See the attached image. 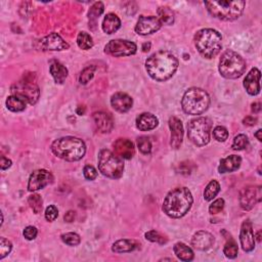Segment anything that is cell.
<instances>
[{
    "label": "cell",
    "mask_w": 262,
    "mask_h": 262,
    "mask_svg": "<svg viewBox=\"0 0 262 262\" xmlns=\"http://www.w3.org/2000/svg\"><path fill=\"white\" fill-rule=\"evenodd\" d=\"M178 68V60L169 51L160 50L153 54L145 61V70L156 81L170 79Z\"/></svg>",
    "instance_id": "obj_1"
},
{
    "label": "cell",
    "mask_w": 262,
    "mask_h": 262,
    "mask_svg": "<svg viewBox=\"0 0 262 262\" xmlns=\"http://www.w3.org/2000/svg\"><path fill=\"white\" fill-rule=\"evenodd\" d=\"M193 202V195L187 187H176L166 196L162 209L169 217L181 218L190 211Z\"/></svg>",
    "instance_id": "obj_2"
},
{
    "label": "cell",
    "mask_w": 262,
    "mask_h": 262,
    "mask_svg": "<svg viewBox=\"0 0 262 262\" xmlns=\"http://www.w3.org/2000/svg\"><path fill=\"white\" fill-rule=\"evenodd\" d=\"M51 151L58 158L68 162L81 160L86 153V145L82 140L74 136H66L51 143Z\"/></svg>",
    "instance_id": "obj_3"
},
{
    "label": "cell",
    "mask_w": 262,
    "mask_h": 262,
    "mask_svg": "<svg viewBox=\"0 0 262 262\" xmlns=\"http://www.w3.org/2000/svg\"><path fill=\"white\" fill-rule=\"evenodd\" d=\"M195 46L205 59L215 58L222 48V37L214 29H202L195 35Z\"/></svg>",
    "instance_id": "obj_4"
},
{
    "label": "cell",
    "mask_w": 262,
    "mask_h": 262,
    "mask_svg": "<svg viewBox=\"0 0 262 262\" xmlns=\"http://www.w3.org/2000/svg\"><path fill=\"white\" fill-rule=\"evenodd\" d=\"M205 5L212 17L225 22H232L242 16L246 2L242 0H237V1L213 0V1H205Z\"/></svg>",
    "instance_id": "obj_5"
},
{
    "label": "cell",
    "mask_w": 262,
    "mask_h": 262,
    "mask_svg": "<svg viewBox=\"0 0 262 262\" xmlns=\"http://www.w3.org/2000/svg\"><path fill=\"white\" fill-rule=\"evenodd\" d=\"M210 106V97L202 88L193 87L185 91L181 101V107L187 115H202Z\"/></svg>",
    "instance_id": "obj_6"
},
{
    "label": "cell",
    "mask_w": 262,
    "mask_h": 262,
    "mask_svg": "<svg viewBox=\"0 0 262 262\" xmlns=\"http://www.w3.org/2000/svg\"><path fill=\"white\" fill-rule=\"evenodd\" d=\"M246 61L234 50H225L219 60V73L226 79H237L246 71Z\"/></svg>",
    "instance_id": "obj_7"
},
{
    "label": "cell",
    "mask_w": 262,
    "mask_h": 262,
    "mask_svg": "<svg viewBox=\"0 0 262 262\" xmlns=\"http://www.w3.org/2000/svg\"><path fill=\"white\" fill-rule=\"evenodd\" d=\"M212 121L207 117H198L187 124V136L194 144L204 146L210 141Z\"/></svg>",
    "instance_id": "obj_8"
},
{
    "label": "cell",
    "mask_w": 262,
    "mask_h": 262,
    "mask_svg": "<svg viewBox=\"0 0 262 262\" xmlns=\"http://www.w3.org/2000/svg\"><path fill=\"white\" fill-rule=\"evenodd\" d=\"M100 172L113 180H118L124 171V163L120 157L110 150H101L99 154Z\"/></svg>",
    "instance_id": "obj_9"
},
{
    "label": "cell",
    "mask_w": 262,
    "mask_h": 262,
    "mask_svg": "<svg viewBox=\"0 0 262 262\" xmlns=\"http://www.w3.org/2000/svg\"><path fill=\"white\" fill-rule=\"evenodd\" d=\"M10 92L14 96L24 99L30 104H35L40 97L38 85L32 79L28 78L14 83L12 87H10Z\"/></svg>",
    "instance_id": "obj_10"
},
{
    "label": "cell",
    "mask_w": 262,
    "mask_h": 262,
    "mask_svg": "<svg viewBox=\"0 0 262 262\" xmlns=\"http://www.w3.org/2000/svg\"><path fill=\"white\" fill-rule=\"evenodd\" d=\"M136 50H138V46H136L134 42L123 39L111 40L110 42L104 46V52H106L107 55L115 58L132 56L135 54Z\"/></svg>",
    "instance_id": "obj_11"
},
{
    "label": "cell",
    "mask_w": 262,
    "mask_h": 262,
    "mask_svg": "<svg viewBox=\"0 0 262 262\" xmlns=\"http://www.w3.org/2000/svg\"><path fill=\"white\" fill-rule=\"evenodd\" d=\"M162 25L163 24L158 17L141 16L140 17L138 23H136L135 32L141 36L151 35L159 31Z\"/></svg>",
    "instance_id": "obj_12"
},
{
    "label": "cell",
    "mask_w": 262,
    "mask_h": 262,
    "mask_svg": "<svg viewBox=\"0 0 262 262\" xmlns=\"http://www.w3.org/2000/svg\"><path fill=\"white\" fill-rule=\"evenodd\" d=\"M261 201V188L260 186H247L241 191L240 205L243 210L249 211L253 209L257 202Z\"/></svg>",
    "instance_id": "obj_13"
},
{
    "label": "cell",
    "mask_w": 262,
    "mask_h": 262,
    "mask_svg": "<svg viewBox=\"0 0 262 262\" xmlns=\"http://www.w3.org/2000/svg\"><path fill=\"white\" fill-rule=\"evenodd\" d=\"M54 181V176L52 174L45 170V169H39L34 171L30 175L29 182H28V190L29 192H36L39 190H42L46 185L50 184Z\"/></svg>",
    "instance_id": "obj_14"
},
{
    "label": "cell",
    "mask_w": 262,
    "mask_h": 262,
    "mask_svg": "<svg viewBox=\"0 0 262 262\" xmlns=\"http://www.w3.org/2000/svg\"><path fill=\"white\" fill-rule=\"evenodd\" d=\"M240 242L245 252H251L255 248V236L252 223L250 220H245L242 223L240 233Z\"/></svg>",
    "instance_id": "obj_15"
},
{
    "label": "cell",
    "mask_w": 262,
    "mask_h": 262,
    "mask_svg": "<svg viewBox=\"0 0 262 262\" xmlns=\"http://www.w3.org/2000/svg\"><path fill=\"white\" fill-rule=\"evenodd\" d=\"M39 47L41 50H67L70 45L59 34L51 33L39 41Z\"/></svg>",
    "instance_id": "obj_16"
},
{
    "label": "cell",
    "mask_w": 262,
    "mask_h": 262,
    "mask_svg": "<svg viewBox=\"0 0 262 262\" xmlns=\"http://www.w3.org/2000/svg\"><path fill=\"white\" fill-rule=\"evenodd\" d=\"M169 128L171 131V139H170L171 148L174 150H178L181 148L183 140L182 122L177 117H170Z\"/></svg>",
    "instance_id": "obj_17"
},
{
    "label": "cell",
    "mask_w": 262,
    "mask_h": 262,
    "mask_svg": "<svg viewBox=\"0 0 262 262\" xmlns=\"http://www.w3.org/2000/svg\"><path fill=\"white\" fill-rule=\"evenodd\" d=\"M111 104L115 111L119 113L128 112L133 104V101L130 96L125 92H116L111 99Z\"/></svg>",
    "instance_id": "obj_18"
},
{
    "label": "cell",
    "mask_w": 262,
    "mask_h": 262,
    "mask_svg": "<svg viewBox=\"0 0 262 262\" xmlns=\"http://www.w3.org/2000/svg\"><path fill=\"white\" fill-rule=\"evenodd\" d=\"M215 242L212 234L206 232V230H200L194 235L192 239V246L200 251H206L210 249Z\"/></svg>",
    "instance_id": "obj_19"
},
{
    "label": "cell",
    "mask_w": 262,
    "mask_h": 262,
    "mask_svg": "<svg viewBox=\"0 0 262 262\" xmlns=\"http://www.w3.org/2000/svg\"><path fill=\"white\" fill-rule=\"evenodd\" d=\"M260 76V71L257 68H253L247 74L244 80V87L250 96H257V94H259Z\"/></svg>",
    "instance_id": "obj_20"
},
{
    "label": "cell",
    "mask_w": 262,
    "mask_h": 262,
    "mask_svg": "<svg viewBox=\"0 0 262 262\" xmlns=\"http://www.w3.org/2000/svg\"><path fill=\"white\" fill-rule=\"evenodd\" d=\"M114 150L121 159L129 160L134 156V144L127 139H119L115 141Z\"/></svg>",
    "instance_id": "obj_21"
},
{
    "label": "cell",
    "mask_w": 262,
    "mask_h": 262,
    "mask_svg": "<svg viewBox=\"0 0 262 262\" xmlns=\"http://www.w3.org/2000/svg\"><path fill=\"white\" fill-rule=\"evenodd\" d=\"M93 122L97 129L101 133H109L114 127L113 117L104 112H98L93 114Z\"/></svg>",
    "instance_id": "obj_22"
},
{
    "label": "cell",
    "mask_w": 262,
    "mask_h": 262,
    "mask_svg": "<svg viewBox=\"0 0 262 262\" xmlns=\"http://www.w3.org/2000/svg\"><path fill=\"white\" fill-rule=\"evenodd\" d=\"M159 124V120L151 113H142L136 118V127L141 131H150L155 129Z\"/></svg>",
    "instance_id": "obj_23"
},
{
    "label": "cell",
    "mask_w": 262,
    "mask_h": 262,
    "mask_svg": "<svg viewBox=\"0 0 262 262\" xmlns=\"http://www.w3.org/2000/svg\"><path fill=\"white\" fill-rule=\"evenodd\" d=\"M242 164V158L237 155L228 156L227 158L222 159L220 161L218 171L219 173H226V172H234L240 168Z\"/></svg>",
    "instance_id": "obj_24"
},
{
    "label": "cell",
    "mask_w": 262,
    "mask_h": 262,
    "mask_svg": "<svg viewBox=\"0 0 262 262\" xmlns=\"http://www.w3.org/2000/svg\"><path fill=\"white\" fill-rule=\"evenodd\" d=\"M141 244L135 240H119L117 242H115L112 246L113 252L115 253H128L132 252V251L139 249Z\"/></svg>",
    "instance_id": "obj_25"
},
{
    "label": "cell",
    "mask_w": 262,
    "mask_h": 262,
    "mask_svg": "<svg viewBox=\"0 0 262 262\" xmlns=\"http://www.w3.org/2000/svg\"><path fill=\"white\" fill-rule=\"evenodd\" d=\"M121 27V20L119 17L115 14H108L102 20V30L109 35L118 31Z\"/></svg>",
    "instance_id": "obj_26"
},
{
    "label": "cell",
    "mask_w": 262,
    "mask_h": 262,
    "mask_svg": "<svg viewBox=\"0 0 262 262\" xmlns=\"http://www.w3.org/2000/svg\"><path fill=\"white\" fill-rule=\"evenodd\" d=\"M49 71L57 84H62L68 77V69L60 61H52Z\"/></svg>",
    "instance_id": "obj_27"
},
{
    "label": "cell",
    "mask_w": 262,
    "mask_h": 262,
    "mask_svg": "<svg viewBox=\"0 0 262 262\" xmlns=\"http://www.w3.org/2000/svg\"><path fill=\"white\" fill-rule=\"evenodd\" d=\"M173 251L176 257L181 261H192L195 257L194 251L181 242H178L174 245Z\"/></svg>",
    "instance_id": "obj_28"
},
{
    "label": "cell",
    "mask_w": 262,
    "mask_h": 262,
    "mask_svg": "<svg viewBox=\"0 0 262 262\" xmlns=\"http://www.w3.org/2000/svg\"><path fill=\"white\" fill-rule=\"evenodd\" d=\"M222 235L225 236L226 239V243L223 248V254L229 258V259H234L238 256V244L236 243V241L232 237V235H229L226 230H223Z\"/></svg>",
    "instance_id": "obj_29"
},
{
    "label": "cell",
    "mask_w": 262,
    "mask_h": 262,
    "mask_svg": "<svg viewBox=\"0 0 262 262\" xmlns=\"http://www.w3.org/2000/svg\"><path fill=\"white\" fill-rule=\"evenodd\" d=\"M27 101L20 98L18 96H14V94H12V96L8 97L7 100H6V107L9 111L12 112H15V113H18V112H22L26 109V106H27Z\"/></svg>",
    "instance_id": "obj_30"
},
{
    "label": "cell",
    "mask_w": 262,
    "mask_h": 262,
    "mask_svg": "<svg viewBox=\"0 0 262 262\" xmlns=\"http://www.w3.org/2000/svg\"><path fill=\"white\" fill-rule=\"evenodd\" d=\"M158 18L165 25H172L174 23V13L173 10L167 6H162L158 8Z\"/></svg>",
    "instance_id": "obj_31"
},
{
    "label": "cell",
    "mask_w": 262,
    "mask_h": 262,
    "mask_svg": "<svg viewBox=\"0 0 262 262\" xmlns=\"http://www.w3.org/2000/svg\"><path fill=\"white\" fill-rule=\"evenodd\" d=\"M103 9H104V6H103L102 2L98 1V2L93 3V5L90 7L89 12H88V19H89L90 25H91V23H93L94 25H97V20L103 13Z\"/></svg>",
    "instance_id": "obj_32"
},
{
    "label": "cell",
    "mask_w": 262,
    "mask_h": 262,
    "mask_svg": "<svg viewBox=\"0 0 262 262\" xmlns=\"http://www.w3.org/2000/svg\"><path fill=\"white\" fill-rule=\"evenodd\" d=\"M220 191V184L216 181H211L209 182L204 191V199L205 201H212L217 196Z\"/></svg>",
    "instance_id": "obj_33"
},
{
    "label": "cell",
    "mask_w": 262,
    "mask_h": 262,
    "mask_svg": "<svg viewBox=\"0 0 262 262\" xmlns=\"http://www.w3.org/2000/svg\"><path fill=\"white\" fill-rule=\"evenodd\" d=\"M77 44L83 50H88L93 46L92 37L86 32H80L77 36Z\"/></svg>",
    "instance_id": "obj_34"
},
{
    "label": "cell",
    "mask_w": 262,
    "mask_h": 262,
    "mask_svg": "<svg viewBox=\"0 0 262 262\" xmlns=\"http://www.w3.org/2000/svg\"><path fill=\"white\" fill-rule=\"evenodd\" d=\"M28 203H29L30 207L32 208V210L34 211V213L39 214V213H41V211H42L43 201H42V198H41L38 194H33V195L29 196Z\"/></svg>",
    "instance_id": "obj_35"
},
{
    "label": "cell",
    "mask_w": 262,
    "mask_h": 262,
    "mask_svg": "<svg viewBox=\"0 0 262 262\" xmlns=\"http://www.w3.org/2000/svg\"><path fill=\"white\" fill-rule=\"evenodd\" d=\"M144 237L146 240L150 241V242L158 243L160 245H164L168 242V239H167L165 236H163L161 233L157 232V230H150V232L145 233Z\"/></svg>",
    "instance_id": "obj_36"
},
{
    "label": "cell",
    "mask_w": 262,
    "mask_h": 262,
    "mask_svg": "<svg viewBox=\"0 0 262 262\" xmlns=\"http://www.w3.org/2000/svg\"><path fill=\"white\" fill-rule=\"evenodd\" d=\"M248 145H249V140L247 136L245 134H239L235 138L232 148L235 151H242L245 150Z\"/></svg>",
    "instance_id": "obj_37"
},
{
    "label": "cell",
    "mask_w": 262,
    "mask_h": 262,
    "mask_svg": "<svg viewBox=\"0 0 262 262\" xmlns=\"http://www.w3.org/2000/svg\"><path fill=\"white\" fill-rule=\"evenodd\" d=\"M94 71H96V66H88L83 70L79 76L80 84H83V85L87 84V83L93 78Z\"/></svg>",
    "instance_id": "obj_38"
},
{
    "label": "cell",
    "mask_w": 262,
    "mask_h": 262,
    "mask_svg": "<svg viewBox=\"0 0 262 262\" xmlns=\"http://www.w3.org/2000/svg\"><path fill=\"white\" fill-rule=\"evenodd\" d=\"M61 241L69 246H78L81 242L80 236L76 233H67L61 235Z\"/></svg>",
    "instance_id": "obj_39"
},
{
    "label": "cell",
    "mask_w": 262,
    "mask_h": 262,
    "mask_svg": "<svg viewBox=\"0 0 262 262\" xmlns=\"http://www.w3.org/2000/svg\"><path fill=\"white\" fill-rule=\"evenodd\" d=\"M138 146L140 151L144 155H148L152 152V142L146 136H141L138 140Z\"/></svg>",
    "instance_id": "obj_40"
},
{
    "label": "cell",
    "mask_w": 262,
    "mask_h": 262,
    "mask_svg": "<svg viewBox=\"0 0 262 262\" xmlns=\"http://www.w3.org/2000/svg\"><path fill=\"white\" fill-rule=\"evenodd\" d=\"M13 249L12 243L5 238H0V259H3L6 255L10 253Z\"/></svg>",
    "instance_id": "obj_41"
},
{
    "label": "cell",
    "mask_w": 262,
    "mask_h": 262,
    "mask_svg": "<svg viewBox=\"0 0 262 262\" xmlns=\"http://www.w3.org/2000/svg\"><path fill=\"white\" fill-rule=\"evenodd\" d=\"M213 136L217 141H225L228 139V131L223 126H216L213 129Z\"/></svg>",
    "instance_id": "obj_42"
},
{
    "label": "cell",
    "mask_w": 262,
    "mask_h": 262,
    "mask_svg": "<svg viewBox=\"0 0 262 262\" xmlns=\"http://www.w3.org/2000/svg\"><path fill=\"white\" fill-rule=\"evenodd\" d=\"M223 208H224L223 199H217V200H215L210 205V207H209V212H210L211 214H217L219 212H222Z\"/></svg>",
    "instance_id": "obj_43"
},
{
    "label": "cell",
    "mask_w": 262,
    "mask_h": 262,
    "mask_svg": "<svg viewBox=\"0 0 262 262\" xmlns=\"http://www.w3.org/2000/svg\"><path fill=\"white\" fill-rule=\"evenodd\" d=\"M59 216V211H58V208L55 206V205H50L46 208L45 210V218L47 222H54V220H56Z\"/></svg>",
    "instance_id": "obj_44"
},
{
    "label": "cell",
    "mask_w": 262,
    "mask_h": 262,
    "mask_svg": "<svg viewBox=\"0 0 262 262\" xmlns=\"http://www.w3.org/2000/svg\"><path fill=\"white\" fill-rule=\"evenodd\" d=\"M83 174L87 181H93L98 177V170L91 165H86L83 169Z\"/></svg>",
    "instance_id": "obj_45"
},
{
    "label": "cell",
    "mask_w": 262,
    "mask_h": 262,
    "mask_svg": "<svg viewBox=\"0 0 262 262\" xmlns=\"http://www.w3.org/2000/svg\"><path fill=\"white\" fill-rule=\"evenodd\" d=\"M37 234H38V230L35 226H32V225H29L27 226L25 229H24V237L29 240V241H32L34 240L36 237H37Z\"/></svg>",
    "instance_id": "obj_46"
},
{
    "label": "cell",
    "mask_w": 262,
    "mask_h": 262,
    "mask_svg": "<svg viewBox=\"0 0 262 262\" xmlns=\"http://www.w3.org/2000/svg\"><path fill=\"white\" fill-rule=\"evenodd\" d=\"M13 162L10 161L9 159L5 158V157H1V162H0V167H1L2 170H5V169H8L10 166H12Z\"/></svg>",
    "instance_id": "obj_47"
},
{
    "label": "cell",
    "mask_w": 262,
    "mask_h": 262,
    "mask_svg": "<svg viewBox=\"0 0 262 262\" xmlns=\"http://www.w3.org/2000/svg\"><path fill=\"white\" fill-rule=\"evenodd\" d=\"M243 123H244L245 125H247V126H254V125L257 123V119L254 118V117L248 116V117H246V118L243 120Z\"/></svg>",
    "instance_id": "obj_48"
},
{
    "label": "cell",
    "mask_w": 262,
    "mask_h": 262,
    "mask_svg": "<svg viewBox=\"0 0 262 262\" xmlns=\"http://www.w3.org/2000/svg\"><path fill=\"white\" fill-rule=\"evenodd\" d=\"M75 217H76V213L74 211H69L68 213H66L64 218L66 222H73L75 220Z\"/></svg>",
    "instance_id": "obj_49"
},
{
    "label": "cell",
    "mask_w": 262,
    "mask_h": 262,
    "mask_svg": "<svg viewBox=\"0 0 262 262\" xmlns=\"http://www.w3.org/2000/svg\"><path fill=\"white\" fill-rule=\"evenodd\" d=\"M261 111V103L260 102H254L252 103V112L255 114L260 113Z\"/></svg>",
    "instance_id": "obj_50"
},
{
    "label": "cell",
    "mask_w": 262,
    "mask_h": 262,
    "mask_svg": "<svg viewBox=\"0 0 262 262\" xmlns=\"http://www.w3.org/2000/svg\"><path fill=\"white\" fill-rule=\"evenodd\" d=\"M85 112H86V108H85L84 106H79V107L77 108V110H76V113H77L78 115H80V116H82V115H84Z\"/></svg>",
    "instance_id": "obj_51"
},
{
    "label": "cell",
    "mask_w": 262,
    "mask_h": 262,
    "mask_svg": "<svg viewBox=\"0 0 262 262\" xmlns=\"http://www.w3.org/2000/svg\"><path fill=\"white\" fill-rule=\"evenodd\" d=\"M261 133H262V130L261 129H259V130H257V132L254 134L255 135V138L259 141H262V136H261Z\"/></svg>",
    "instance_id": "obj_52"
},
{
    "label": "cell",
    "mask_w": 262,
    "mask_h": 262,
    "mask_svg": "<svg viewBox=\"0 0 262 262\" xmlns=\"http://www.w3.org/2000/svg\"><path fill=\"white\" fill-rule=\"evenodd\" d=\"M150 48H151V43H143V45H142V50H143L144 52L149 51Z\"/></svg>",
    "instance_id": "obj_53"
},
{
    "label": "cell",
    "mask_w": 262,
    "mask_h": 262,
    "mask_svg": "<svg viewBox=\"0 0 262 262\" xmlns=\"http://www.w3.org/2000/svg\"><path fill=\"white\" fill-rule=\"evenodd\" d=\"M260 235H261V230H259V232L257 233V236H256L258 242H261V237H260Z\"/></svg>",
    "instance_id": "obj_54"
}]
</instances>
